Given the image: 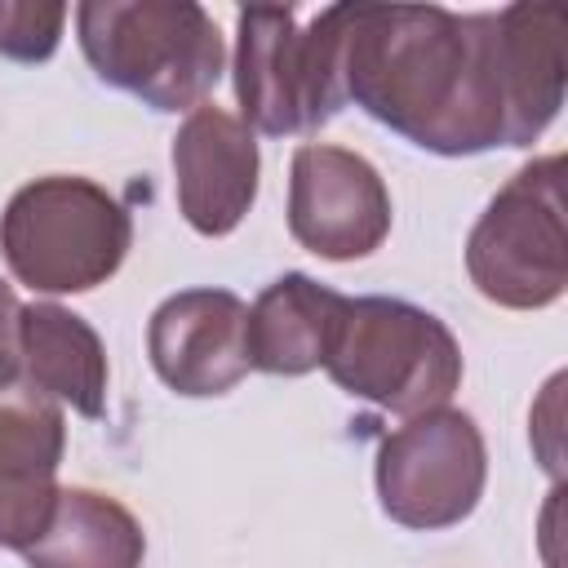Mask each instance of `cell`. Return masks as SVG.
Instances as JSON below:
<instances>
[{
  "instance_id": "cell-16",
  "label": "cell",
  "mask_w": 568,
  "mask_h": 568,
  "mask_svg": "<svg viewBox=\"0 0 568 568\" xmlns=\"http://www.w3.org/2000/svg\"><path fill=\"white\" fill-rule=\"evenodd\" d=\"M67 4L58 0H0V53L13 62H44L58 49Z\"/></svg>"
},
{
  "instance_id": "cell-1",
  "label": "cell",
  "mask_w": 568,
  "mask_h": 568,
  "mask_svg": "<svg viewBox=\"0 0 568 568\" xmlns=\"http://www.w3.org/2000/svg\"><path fill=\"white\" fill-rule=\"evenodd\" d=\"M342 89L346 102L439 155H479L510 133L493 13L346 4Z\"/></svg>"
},
{
  "instance_id": "cell-5",
  "label": "cell",
  "mask_w": 568,
  "mask_h": 568,
  "mask_svg": "<svg viewBox=\"0 0 568 568\" xmlns=\"http://www.w3.org/2000/svg\"><path fill=\"white\" fill-rule=\"evenodd\" d=\"M129 240L133 222L124 204L89 178L27 182L0 217L4 262L36 293H84L111 280Z\"/></svg>"
},
{
  "instance_id": "cell-2",
  "label": "cell",
  "mask_w": 568,
  "mask_h": 568,
  "mask_svg": "<svg viewBox=\"0 0 568 568\" xmlns=\"http://www.w3.org/2000/svg\"><path fill=\"white\" fill-rule=\"evenodd\" d=\"M75 27L89 67L155 111H195L222 75V36L191 0H89Z\"/></svg>"
},
{
  "instance_id": "cell-10",
  "label": "cell",
  "mask_w": 568,
  "mask_h": 568,
  "mask_svg": "<svg viewBox=\"0 0 568 568\" xmlns=\"http://www.w3.org/2000/svg\"><path fill=\"white\" fill-rule=\"evenodd\" d=\"M62 404L27 377L0 386V546L27 550L58 506Z\"/></svg>"
},
{
  "instance_id": "cell-7",
  "label": "cell",
  "mask_w": 568,
  "mask_h": 568,
  "mask_svg": "<svg viewBox=\"0 0 568 568\" xmlns=\"http://www.w3.org/2000/svg\"><path fill=\"white\" fill-rule=\"evenodd\" d=\"M484 435L466 413L435 408L382 439L377 497L404 528L462 524L484 493Z\"/></svg>"
},
{
  "instance_id": "cell-3",
  "label": "cell",
  "mask_w": 568,
  "mask_h": 568,
  "mask_svg": "<svg viewBox=\"0 0 568 568\" xmlns=\"http://www.w3.org/2000/svg\"><path fill=\"white\" fill-rule=\"evenodd\" d=\"M235 98L244 124L271 138L315 133L346 106L342 27L346 4H328L297 22L293 4H248L235 18Z\"/></svg>"
},
{
  "instance_id": "cell-11",
  "label": "cell",
  "mask_w": 568,
  "mask_h": 568,
  "mask_svg": "<svg viewBox=\"0 0 568 568\" xmlns=\"http://www.w3.org/2000/svg\"><path fill=\"white\" fill-rule=\"evenodd\" d=\"M178 209L200 235L240 226L257 195V142L244 120L222 106H195L173 138Z\"/></svg>"
},
{
  "instance_id": "cell-4",
  "label": "cell",
  "mask_w": 568,
  "mask_h": 568,
  "mask_svg": "<svg viewBox=\"0 0 568 568\" xmlns=\"http://www.w3.org/2000/svg\"><path fill=\"white\" fill-rule=\"evenodd\" d=\"M328 377L386 413L422 417L462 382V351L444 320L399 297H346L324 355Z\"/></svg>"
},
{
  "instance_id": "cell-17",
  "label": "cell",
  "mask_w": 568,
  "mask_h": 568,
  "mask_svg": "<svg viewBox=\"0 0 568 568\" xmlns=\"http://www.w3.org/2000/svg\"><path fill=\"white\" fill-rule=\"evenodd\" d=\"M18 315H22V306H18L13 288L0 280V386L18 382V373H22V351H18Z\"/></svg>"
},
{
  "instance_id": "cell-6",
  "label": "cell",
  "mask_w": 568,
  "mask_h": 568,
  "mask_svg": "<svg viewBox=\"0 0 568 568\" xmlns=\"http://www.w3.org/2000/svg\"><path fill=\"white\" fill-rule=\"evenodd\" d=\"M466 271L475 288L510 311L559 302L568 284L564 231V155L524 164L479 213L466 240Z\"/></svg>"
},
{
  "instance_id": "cell-12",
  "label": "cell",
  "mask_w": 568,
  "mask_h": 568,
  "mask_svg": "<svg viewBox=\"0 0 568 568\" xmlns=\"http://www.w3.org/2000/svg\"><path fill=\"white\" fill-rule=\"evenodd\" d=\"M497 18V62L506 89V146H528L555 120L568 75V9L559 0H519Z\"/></svg>"
},
{
  "instance_id": "cell-13",
  "label": "cell",
  "mask_w": 568,
  "mask_h": 568,
  "mask_svg": "<svg viewBox=\"0 0 568 568\" xmlns=\"http://www.w3.org/2000/svg\"><path fill=\"white\" fill-rule=\"evenodd\" d=\"M346 297L315 284L311 275H280L262 288L248 311V368L275 377H302L324 364Z\"/></svg>"
},
{
  "instance_id": "cell-8",
  "label": "cell",
  "mask_w": 568,
  "mask_h": 568,
  "mask_svg": "<svg viewBox=\"0 0 568 568\" xmlns=\"http://www.w3.org/2000/svg\"><path fill=\"white\" fill-rule=\"evenodd\" d=\"M288 231L315 257H368L390 231V195L377 169L346 146H297L288 178Z\"/></svg>"
},
{
  "instance_id": "cell-9",
  "label": "cell",
  "mask_w": 568,
  "mask_h": 568,
  "mask_svg": "<svg viewBox=\"0 0 568 568\" xmlns=\"http://www.w3.org/2000/svg\"><path fill=\"white\" fill-rule=\"evenodd\" d=\"M248 306L226 288H186L160 302L146 351L178 395H226L248 373Z\"/></svg>"
},
{
  "instance_id": "cell-15",
  "label": "cell",
  "mask_w": 568,
  "mask_h": 568,
  "mask_svg": "<svg viewBox=\"0 0 568 568\" xmlns=\"http://www.w3.org/2000/svg\"><path fill=\"white\" fill-rule=\"evenodd\" d=\"M22 555L31 568H142L146 537L115 497L62 488L49 528Z\"/></svg>"
},
{
  "instance_id": "cell-14",
  "label": "cell",
  "mask_w": 568,
  "mask_h": 568,
  "mask_svg": "<svg viewBox=\"0 0 568 568\" xmlns=\"http://www.w3.org/2000/svg\"><path fill=\"white\" fill-rule=\"evenodd\" d=\"M22 373L36 390L71 404L80 417L106 413V355L98 333L58 302L22 306L18 315Z\"/></svg>"
}]
</instances>
